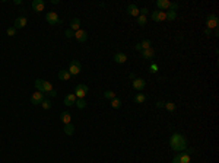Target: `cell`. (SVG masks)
I'll return each mask as SVG.
<instances>
[{"label":"cell","mask_w":219,"mask_h":163,"mask_svg":"<svg viewBox=\"0 0 219 163\" xmlns=\"http://www.w3.org/2000/svg\"><path fill=\"white\" fill-rule=\"evenodd\" d=\"M64 133H66L67 135H72L73 133H75V127L72 124H66L64 125Z\"/></svg>","instance_id":"23"},{"label":"cell","mask_w":219,"mask_h":163,"mask_svg":"<svg viewBox=\"0 0 219 163\" xmlns=\"http://www.w3.org/2000/svg\"><path fill=\"white\" fill-rule=\"evenodd\" d=\"M45 20H47L50 25H57V23H61V19L58 18V15L56 12H48L45 15Z\"/></svg>","instance_id":"4"},{"label":"cell","mask_w":219,"mask_h":163,"mask_svg":"<svg viewBox=\"0 0 219 163\" xmlns=\"http://www.w3.org/2000/svg\"><path fill=\"white\" fill-rule=\"evenodd\" d=\"M104 98H105V99H114L115 93L113 92V90H105V92H104Z\"/></svg>","instance_id":"29"},{"label":"cell","mask_w":219,"mask_h":163,"mask_svg":"<svg viewBox=\"0 0 219 163\" xmlns=\"http://www.w3.org/2000/svg\"><path fill=\"white\" fill-rule=\"evenodd\" d=\"M6 34H8L9 37H15V35H16V29L13 28V26H9V28L6 29Z\"/></svg>","instance_id":"32"},{"label":"cell","mask_w":219,"mask_h":163,"mask_svg":"<svg viewBox=\"0 0 219 163\" xmlns=\"http://www.w3.org/2000/svg\"><path fill=\"white\" fill-rule=\"evenodd\" d=\"M75 38L79 41V42H85L86 39H88V32L83 31V29H79L75 32Z\"/></svg>","instance_id":"10"},{"label":"cell","mask_w":219,"mask_h":163,"mask_svg":"<svg viewBox=\"0 0 219 163\" xmlns=\"http://www.w3.org/2000/svg\"><path fill=\"white\" fill-rule=\"evenodd\" d=\"M80 70H82V66H80V63H79V60H72L70 61V66H69V73H70V76H76L80 73Z\"/></svg>","instance_id":"2"},{"label":"cell","mask_w":219,"mask_h":163,"mask_svg":"<svg viewBox=\"0 0 219 163\" xmlns=\"http://www.w3.org/2000/svg\"><path fill=\"white\" fill-rule=\"evenodd\" d=\"M205 34H206V35H208V37H210V35H212V31H210V29H205Z\"/></svg>","instance_id":"38"},{"label":"cell","mask_w":219,"mask_h":163,"mask_svg":"<svg viewBox=\"0 0 219 163\" xmlns=\"http://www.w3.org/2000/svg\"><path fill=\"white\" fill-rule=\"evenodd\" d=\"M164 106H165V104H164L162 101H158V102H156V108H164Z\"/></svg>","instance_id":"37"},{"label":"cell","mask_w":219,"mask_h":163,"mask_svg":"<svg viewBox=\"0 0 219 163\" xmlns=\"http://www.w3.org/2000/svg\"><path fill=\"white\" fill-rule=\"evenodd\" d=\"M132 86H133L136 90H139V92H140L143 87L146 86V82H145L143 79H134L133 82H132Z\"/></svg>","instance_id":"11"},{"label":"cell","mask_w":219,"mask_h":163,"mask_svg":"<svg viewBox=\"0 0 219 163\" xmlns=\"http://www.w3.org/2000/svg\"><path fill=\"white\" fill-rule=\"evenodd\" d=\"M177 9H178V5H177V3H171L168 10H171V12H177Z\"/></svg>","instance_id":"35"},{"label":"cell","mask_w":219,"mask_h":163,"mask_svg":"<svg viewBox=\"0 0 219 163\" xmlns=\"http://www.w3.org/2000/svg\"><path fill=\"white\" fill-rule=\"evenodd\" d=\"M175 108H177V106H175V104H174V102H167V104H165V109H167V111H170V112H174V111H175Z\"/></svg>","instance_id":"26"},{"label":"cell","mask_w":219,"mask_h":163,"mask_svg":"<svg viewBox=\"0 0 219 163\" xmlns=\"http://www.w3.org/2000/svg\"><path fill=\"white\" fill-rule=\"evenodd\" d=\"M170 5H171V2H170V0H158V2H156L158 9L162 10V12H165L167 9H170Z\"/></svg>","instance_id":"14"},{"label":"cell","mask_w":219,"mask_h":163,"mask_svg":"<svg viewBox=\"0 0 219 163\" xmlns=\"http://www.w3.org/2000/svg\"><path fill=\"white\" fill-rule=\"evenodd\" d=\"M146 22H148L146 16H143V15H139V16H137V23H139L140 26H145V25H146Z\"/></svg>","instance_id":"27"},{"label":"cell","mask_w":219,"mask_h":163,"mask_svg":"<svg viewBox=\"0 0 219 163\" xmlns=\"http://www.w3.org/2000/svg\"><path fill=\"white\" fill-rule=\"evenodd\" d=\"M152 20H155V22H164V20H167V12H162V10H155V12H152Z\"/></svg>","instance_id":"6"},{"label":"cell","mask_w":219,"mask_h":163,"mask_svg":"<svg viewBox=\"0 0 219 163\" xmlns=\"http://www.w3.org/2000/svg\"><path fill=\"white\" fill-rule=\"evenodd\" d=\"M44 101V93L42 92H35V93H32V96H31V102L34 104V105H38V104H41Z\"/></svg>","instance_id":"8"},{"label":"cell","mask_w":219,"mask_h":163,"mask_svg":"<svg viewBox=\"0 0 219 163\" xmlns=\"http://www.w3.org/2000/svg\"><path fill=\"white\" fill-rule=\"evenodd\" d=\"M75 105L79 108V109H83V108H86V101L85 99H76V104Z\"/></svg>","instance_id":"25"},{"label":"cell","mask_w":219,"mask_h":163,"mask_svg":"<svg viewBox=\"0 0 219 163\" xmlns=\"http://www.w3.org/2000/svg\"><path fill=\"white\" fill-rule=\"evenodd\" d=\"M149 71H151V73H158V66H156L155 63H152L151 67H149Z\"/></svg>","instance_id":"34"},{"label":"cell","mask_w":219,"mask_h":163,"mask_svg":"<svg viewBox=\"0 0 219 163\" xmlns=\"http://www.w3.org/2000/svg\"><path fill=\"white\" fill-rule=\"evenodd\" d=\"M53 90V85L50 83V82H45L44 80V83H42V93H48V92H51Z\"/></svg>","instance_id":"20"},{"label":"cell","mask_w":219,"mask_h":163,"mask_svg":"<svg viewBox=\"0 0 219 163\" xmlns=\"http://www.w3.org/2000/svg\"><path fill=\"white\" fill-rule=\"evenodd\" d=\"M142 57L145 58V60H152V58H155V50H153V48L143 50V51H142Z\"/></svg>","instance_id":"15"},{"label":"cell","mask_w":219,"mask_h":163,"mask_svg":"<svg viewBox=\"0 0 219 163\" xmlns=\"http://www.w3.org/2000/svg\"><path fill=\"white\" fill-rule=\"evenodd\" d=\"M213 32H215V37H218V35H219V31H218V28H215V29H213Z\"/></svg>","instance_id":"39"},{"label":"cell","mask_w":219,"mask_h":163,"mask_svg":"<svg viewBox=\"0 0 219 163\" xmlns=\"http://www.w3.org/2000/svg\"><path fill=\"white\" fill-rule=\"evenodd\" d=\"M60 118H61V121H63V122H64V125H66V124H70L72 115H70V112H63Z\"/></svg>","instance_id":"21"},{"label":"cell","mask_w":219,"mask_h":163,"mask_svg":"<svg viewBox=\"0 0 219 163\" xmlns=\"http://www.w3.org/2000/svg\"><path fill=\"white\" fill-rule=\"evenodd\" d=\"M70 29H72L73 32H76V31H79V29H80V20L77 19V18L70 22Z\"/></svg>","instance_id":"18"},{"label":"cell","mask_w":219,"mask_h":163,"mask_svg":"<svg viewBox=\"0 0 219 163\" xmlns=\"http://www.w3.org/2000/svg\"><path fill=\"white\" fill-rule=\"evenodd\" d=\"M27 26V18L25 16H19L18 19L15 20V25H13V28L15 29H22Z\"/></svg>","instance_id":"13"},{"label":"cell","mask_w":219,"mask_h":163,"mask_svg":"<svg viewBox=\"0 0 219 163\" xmlns=\"http://www.w3.org/2000/svg\"><path fill=\"white\" fill-rule=\"evenodd\" d=\"M86 93H88V86L86 85H77L76 87H75V96H76L77 99H85Z\"/></svg>","instance_id":"3"},{"label":"cell","mask_w":219,"mask_h":163,"mask_svg":"<svg viewBox=\"0 0 219 163\" xmlns=\"http://www.w3.org/2000/svg\"><path fill=\"white\" fill-rule=\"evenodd\" d=\"M47 96H50V98H54V96H57V92L53 89L51 92H48V93H47Z\"/></svg>","instance_id":"36"},{"label":"cell","mask_w":219,"mask_h":163,"mask_svg":"<svg viewBox=\"0 0 219 163\" xmlns=\"http://www.w3.org/2000/svg\"><path fill=\"white\" fill-rule=\"evenodd\" d=\"M129 77H130L132 80H134V74H133V73H130V74H129Z\"/></svg>","instance_id":"40"},{"label":"cell","mask_w":219,"mask_h":163,"mask_svg":"<svg viewBox=\"0 0 219 163\" xmlns=\"http://www.w3.org/2000/svg\"><path fill=\"white\" fill-rule=\"evenodd\" d=\"M145 101H146V96L143 95V93H137V95L134 96V102H136V104H139V105H140V104H143Z\"/></svg>","instance_id":"22"},{"label":"cell","mask_w":219,"mask_h":163,"mask_svg":"<svg viewBox=\"0 0 219 163\" xmlns=\"http://www.w3.org/2000/svg\"><path fill=\"white\" fill-rule=\"evenodd\" d=\"M76 96H75V93H69V95L64 96V105L66 106H73L75 104H76Z\"/></svg>","instance_id":"12"},{"label":"cell","mask_w":219,"mask_h":163,"mask_svg":"<svg viewBox=\"0 0 219 163\" xmlns=\"http://www.w3.org/2000/svg\"><path fill=\"white\" fill-rule=\"evenodd\" d=\"M58 79L60 80H70V73L67 70H60L58 71Z\"/></svg>","instance_id":"19"},{"label":"cell","mask_w":219,"mask_h":163,"mask_svg":"<svg viewBox=\"0 0 219 163\" xmlns=\"http://www.w3.org/2000/svg\"><path fill=\"white\" fill-rule=\"evenodd\" d=\"M127 13L130 16H139V8L136 5H129L127 6Z\"/></svg>","instance_id":"17"},{"label":"cell","mask_w":219,"mask_h":163,"mask_svg":"<svg viewBox=\"0 0 219 163\" xmlns=\"http://www.w3.org/2000/svg\"><path fill=\"white\" fill-rule=\"evenodd\" d=\"M41 106H42V109H50V108H51V102H50L48 99H44V101L41 102Z\"/></svg>","instance_id":"31"},{"label":"cell","mask_w":219,"mask_h":163,"mask_svg":"<svg viewBox=\"0 0 219 163\" xmlns=\"http://www.w3.org/2000/svg\"><path fill=\"white\" fill-rule=\"evenodd\" d=\"M136 51H143V50H148V48H152V41L151 39H143L142 42L136 44Z\"/></svg>","instance_id":"7"},{"label":"cell","mask_w":219,"mask_h":163,"mask_svg":"<svg viewBox=\"0 0 219 163\" xmlns=\"http://www.w3.org/2000/svg\"><path fill=\"white\" fill-rule=\"evenodd\" d=\"M218 16L216 15H213V13H210V15H208V19H206V25H208V29H215L218 28Z\"/></svg>","instance_id":"5"},{"label":"cell","mask_w":219,"mask_h":163,"mask_svg":"<svg viewBox=\"0 0 219 163\" xmlns=\"http://www.w3.org/2000/svg\"><path fill=\"white\" fill-rule=\"evenodd\" d=\"M170 146H171L172 150H175V152H184L187 149V140H186V137L183 134L175 133L170 138Z\"/></svg>","instance_id":"1"},{"label":"cell","mask_w":219,"mask_h":163,"mask_svg":"<svg viewBox=\"0 0 219 163\" xmlns=\"http://www.w3.org/2000/svg\"><path fill=\"white\" fill-rule=\"evenodd\" d=\"M42 83H44L42 79H37V80H35V87H37L38 92H42Z\"/></svg>","instance_id":"28"},{"label":"cell","mask_w":219,"mask_h":163,"mask_svg":"<svg viewBox=\"0 0 219 163\" xmlns=\"http://www.w3.org/2000/svg\"><path fill=\"white\" fill-rule=\"evenodd\" d=\"M114 61L117 63V64H123V63L127 61V56H126L124 53H117V54L114 56Z\"/></svg>","instance_id":"16"},{"label":"cell","mask_w":219,"mask_h":163,"mask_svg":"<svg viewBox=\"0 0 219 163\" xmlns=\"http://www.w3.org/2000/svg\"><path fill=\"white\" fill-rule=\"evenodd\" d=\"M111 106H113L114 109H118V108H121V101H120L118 98H114V99H111Z\"/></svg>","instance_id":"24"},{"label":"cell","mask_w":219,"mask_h":163,"mask_svg":"<svg viewBox=\"0 0 219 163\" xmlns=\"http://www.w3.org/2000/svg\"><path fill=\"white\" fill-rule=\"evenodd\" d=\"M175 18H177V12H171V10L167 12V20H174Z\"/></svg>","instance_id":"30"},{"label":"cell","mask_w":219,"mask_h":163,"mask_svg":"<svg viewBox=\"0 0 219 163\" xmlns=\"http://www.w3.org/2000/svg\"><path fill=\"white\" fill-rule=\"evenodd\" d=\"M66 38H75V32L72 31V29H66Z\"/></svg>","instance_id":"33"},{"label":"cell","mask_w":219,"mask_h":163,"mask_svg":"<svg viewBox=\"0 0 219 163\" xmlns=\"http://www.w3.org/2000/svg\"><path fill=\"white\" fill-rule=\"evenodd\" d=\"M45 8V2L44 0H34L32 2V9L35 12H42Z\"/></svg>","instance_id":"9"}]
</instances>
